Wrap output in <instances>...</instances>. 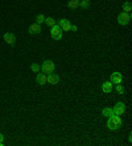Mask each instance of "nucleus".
<instances>
[{
    "label": "nucleus",
    "instance_id": "7ed1b4c3",
    "mask_svg": "<svg viewBox=\"0 0 132 146\" xmlns=\"http://www.w3.org/2000/svg\"><path fill=\"white\" fill-rule=\"evenodd\" d=\"M50 34H52V37L54 38V40H61L62 38V29H61V27L58 24H56L54 27H52V31H50Z\"/></svg>",
    "mask_w": 132,
    "mask_h": 146
},
{
    "label": "nucleus",
    "instance_id": "6e6552de",
    "mask_svg": "<svg viewBox=\"0 0 132 146\" xmlns=\"http://www.w3.org/2000/svg\"><path fill=\"white\" fill-rule=\"evenodd\" d=\"M46 82L48 83H50V84H58V82H60V76H58L57 74H53V72H50V74L46 76Z\"/></svg>",
    "mask_w": 132,
    "mask_h": 146
},
{
    "label": "nucleus",
    "instance_id": "412c9836",
    "mask_svg": "<svg viewBox=\"0 0 132 146\" xmlns=\"http://www.w3.org/2000/svg\"><path fill=\"white\" fill-rule=\"evenodd\" d=\"M3 139H4V136L0 133V146H3Z\"/></svg>",
    "mask_w": 132,
    "mask_h": 146
},
{
    "label": "nucleus",
    "instance_id": "f03ea898",
    "mask_svg": "<svg viewBox=\"0 0 132 146\" xmlns=\"http://www.w3.org/2000/svg\"><path fill=\"white\" fill-rule=\"evenodd\" d=\"M41 71L44 72V74H50V72L54 71V63L52 61H45L42 65H41Z\"/></svg>",
    "mask_w": 132,
    "mask_h": 146
},
{
    "label": "nucleus",
    "instance_id": "9b49d317",
    "mask_svg": "<svg viewBox=\"0 0 132 146\" xmlns=\"http://www.w3.org/2000/svg\"><path fill=\"white\" fill-rule=\"evenodd\" d=\"M36 82H37L40 86H44L46 83V74H40L38 72L37 76H36Z\"/></svg>",
    "mask_w": 132,
    "mask_h": 146
},
{
    "label": "nucleus",
    "instance_id": "f3484780",
    "mask_svg": "<svg viewBox=\"0 0 132 146\" xmlns=\"http://www.w3.org/2000/svg\"><path fill=\"white\" fill-rule=\"evenodd\" d=\"M123 11H124V12H127V13H129V12L132 11V5H131V3H129V1H125V3L123 4Z\"/></svg>",
    "mask_w": 132,
    "mask_h": 146
},
{
    "label": "nucleus",
    "instance_id": "aec40b11",
    "mask_svg": "<svg viewBox=\"0 0 132 146\" xmlns=\"http://www.w3.org/2000/svg\"><path fill=\"white\" fill-rule=\"evenodd\" d=\"M116 91L119 95H124V87L122 84H116Z\"/></svg>",
    "mask_w": 132,
    "mask_h": 146
},
{
    "label": "nucleus",
    "instance_id": "1a4fd4ad",
    "mask_svg": "<svg viewBox=\"0 0 132 146\" xmlns=\"http://www.w3.org/2000/svg\"><path fill=\"white\" fill-rule=\"evenodd\" d=\"M4 41L9 45H13L16 42V36L13 33H11V32H7V33L4 34Z\"/></svg>",
    "mask_w": 132,
    "mask_h": 146
},
{
    "label": "nucleus",
    "instance_id": "39448f33",
    "mask_svg": "<svg viewBox=\"0 0 132 146\" xmlns=\"http://www.w3.org/2000/svg\"><path fill=\"white\" fill-rule=\"evenodd\" d=\"M114 113L115 115H118V116H122V115H124V112H125V106H124V103H122V102H118L114 106Z\"/></svg>",
    "mask_w": 132,
    "mask_h": 146
},
{
    "label": "nucleus",
    "instance_id": "4468645a",
    "mask_svg": "<svg viewBox=\"0 0 132 146\" xmlns=\"http://www.w3.org/2000/svg\"><path fill=\"white\" fill-rule=\"evenodd\" d=\"M78 5H79V1H78V0H69L68 7L70 8V9H75V8H78Z\"/></svg>",
    "mask_w": 132,
    "mask_h": 146
},
{
    "label": "nucleus",
    "instance_id": "20e7f679",
    "mask_svg": "<svg viewBox=\"0 0 132 146\" xmlns=\"http://www.w3.org/2000/svg\"><path fill=\"white\" fill-rule=\"evenodd\" d=\"M131 13H127V12H122V13H119L118 16V23L120 25H127L131 21Z\"/></svg>",
    "mask_w": 132,
    "mask_h": 146
},
{
    "label": "nucleus",
    "instance_id": "2eb2a0df",
    "mask_svg": "<svg viewBox=\"0 0 132 146\" xmlns=\"http://www.w3.org/2000/svg\"><path fill=\"white\" fill-rule=\"evenodd\" d=\"M78 7H81L82 9H87L90 7V0H81V3H79Z\"/></svg>",
    "mask_w": 132,
    "mask_h": 146
},
{
    "label": "nucleus",
    "instance_id": "0eeeda50",
    "mask_svg": "<svg viewBox=\"0 0 132 146\" xmlns=\"http://www.w3.org/2000/svg\"><path fill=\"white\" fill-rule=\"evenodd\" d=\"M58 25L61 27L62 31H70L71 29V24L68 19H61V20H58Z\"/></svg>",
    "mask_w": 132,
    "mask_h": 146
},
{
    "label": "nucleus",
    "instance_id": "f8f14e48",
    "mask_svg": "<svg viewBox=\"0 0 132 146\" xmlns=\"http://www.w3.org/2000/svg\"><path fill=\"white\" fill-rule=\"evenodd\" d=\"M102 91L106 92V94H110L112 91V83L111 82H105L103 84H102Z\"/></svg>",
    "mask_w": 132,
    "mask_h": 146
},
{
    "label": "nucleus",
    "instance_id": "6ab92c4d",
    "mask_svg": "<svg viewBox=\"0 0 132 146\" xmlns=\"http://www.w3.org/2000/svg\"><path fill=\"white\" fill-rule=\"evenodd\" d=\"M31 68H32V71L33 72H40V65H38V63H32L31 65Z\"/></svg>",
    "mask_w": 132,
    "mask_h": 146
},
{
    "label": "nucleus",
    "instance_id": "ddd939ff",
    "mask_svg": "<svg viewBox=\"0 0 132 146\" xmlns=\"http://www.w3.org/2000/svg\"><path fill=\"white\" fill-rule=\"evenodd\" d=\"M102 115L106 116V117H110V116L115 115V113H114V109H112V108H109V107H107V108H105L103 111H102Z\"/></svg>",
    "mask_w": 132,
    "mask_h": 146
},
{
    "label": "nucleus",
    "instance_id": "9d476101",
    "mask_svg": "<svg viewBox=\"0 0 132 146\" xmlns=\"http://www.w3.org/2000/svg\"><path fill=\"white\" fill-rule=\"evenodd\" d=\"M28 32H29V34H38L41 32V25L37 24V23H34V24H32L29 27Z\"/></svg>",
    "mask_w": 132,
    "mask_h": 146
},
{
    "label": "nucleus",
    "instance_id": "423d86ee",
    "mask_svg": "<svg viewBox=\"0 0 132 146\" xmlns=\"http://www.w3.org/2000/svg\"><path fill=\"white\" fill-rule=\"evenodd\" d=\"M122 80H123V76H122V74L120 72H118V71H115V72H112L111 74V83L112 84H120L122 83Z\"/></svg>",
    "mask_w": 132,
    "mask_h": 146
},
{
    "label": "nucleus",
    "instance_id": "a211bd4d",
    "mask_svg": "<svg viewBox=\"0 0 132 146\" xmlns=\"http://www.w3.org/2000/svg\"><path fill=\"white\" fill-rule=\"evenodd\" d=\"M44 21H45V16L42 13H40V15H37V16H36V23H37V24L41 25Z\"/></svg>",
    "mask_w": 132,
    "mask_h": 146
},
{
    "label": "nucleus",
    "instance_id": "f257e3e1",
    "mask_svg": "<svg viewBox=\"0 0 132 146\" xmlns=\"http://www.w3.org/2000/svg\"><path fill=\"white\" fill-rule=\"evenodd\" d=\"M122 124H123V121L120 119V116H118V115L110 116L109 120H107V128L110 130H118L122 126Z\"/></svg>",
    "mask_w": 132,
    "mask_h": 146
},
{
    "label": "nucleus",
    "instance_id": "dca6fc26",
    "mask_svg": "<svg viewBox=\"0 0 132 146\" xmlns=\"http://www.w3.org/2000/svg\"><path fill=\"white\" fill-rule=\"evenodd\" d=\"M44 23L48 25V27H50V28H52V27H54V25H56V20L53 19V17H48V19H45Z\"/></svg>",
    "mask_w": 132,
    "mask_h": 146
}]
</instances>
